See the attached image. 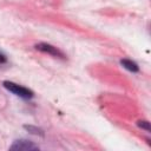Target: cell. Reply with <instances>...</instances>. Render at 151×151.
I'll use <instances>...</instances> for the list:
<instances>
[{"label": "cell", "mask_w": 151, "mask_h": 151, "mask_svg": "<svg viewBox=\"0 0 151 151\" xmlns=\"http://www.w3.org/2000/svg\"><path fill=\"white\" fill-rule=\"evenodd\" d=\"M2 85H4V87L6 90H8L9 92H12L13 94H15L19 98H22V99H26L27 100V99H32L34 97V93H33L32 90H29V88H27L25 86H21L19 84H15L13 81L5 80L2 83Z\"/></svg>", "instance_id": "1"}, {"label": "cell", "mask_w": 151, "mask_h": 151, "mask_svg": "<svg viewBox=\"0 0 151 151\" xmlns=\"http://www.w3.org/2000/svg\"><path fill=\"white\" fill-rule=\"evenodd\" d=\"M35 50L42 52V53H47L54 58H58V59H66V55L55 46L51 45V44H47V42H39L35 46Z\"/></svg>", "instance_id": "2"}, {"label": "cell", "mask_w": 151, "mask_h": 151, "mask_svg": "<svg viewBox=\"0 0 151 151\" xmlns=\"http://www.w3.org/2000/svg\"><path fill=\"white\" fill-rule=\"evenodd\" d=\"M6 63H7V57L2 52H0V65H4Z\"/></svg>", "instance_id": "7"}, {"label": "cell", "mask_w": 151, "mask_h": 151, "mask_svg": "<svg viewBox=\"0 0 151 151\" xmlns=\"http://www.w3.org/2000/svg\"><path fill=\"white\" fill-rule=\"evenodd\" d=\"M138 125H139L142 129H145L147 132H150V123H149V122L142 120V122H138Z\"/></svg>", "instance_id": "6"}, {"label": "cell", "mask_w": 151, "mask_h": 151, "mask_svg": "<svg viewBox=\"0 0 151 151\" xmlns=\"http://www.w3.org/2000/svg\"><path fill=\"white\" fill-rule=\"evenodd\" d=\"M25 129L26 130H28L31 133H33V134H40V136H44V132H42V130H40V129H38V127H34V126H25Z\"/></svg>", "instance_id": "5"}, {"label": "cell", "mask_w": 151, "mask_h": 151, "mask_svg": "<svg viewBox=\"0 0 151 151\" xmlns=\"http://www.w3.org/2000/svg\"><path fill=\"white\" fill-rule=\"evenodd\" d=\"M39 146L33 144L31 140L27 139H19L13 143L11 146V150H38Z\"/></svg>", "instance_id": "3"}, {"label": "cell", "mask_w": 151, "mask_h": 151, "mask_svg": "<svg viewBox=\"0 0 151 151\" xmlns=\"http://www.w3.org/2000/svg\"><path fill=\"white\" fill-rule=\"evenodd\" d=\"M120 65H122L124 68H126L127 71L132 72V73H137V72H139V66H138V64L134 63V61L131 60V59H127V58L120 59Z\"/></svg>", "instance_id": "4"}]
</instances>
